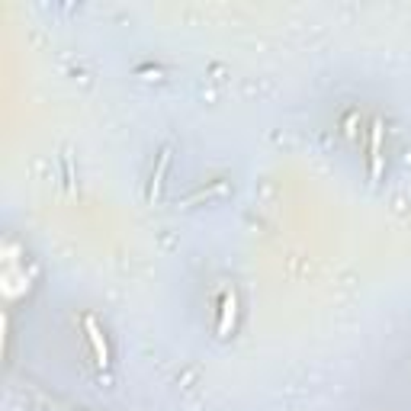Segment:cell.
<instances>
[{"label": "cell", "instance_id": "obj_4", "mask_svg": "<svg viewBox=\"0 0 411 411\" xmlns=\"http://www.w3.org/2000/svg\"><path fill=\"white\" fill-rule=\"evenodd\" d=\"M167 167H170V148H164V151H161L158 167H155V174H151V184H148V200H151V202L158 200L161 184H164V174H167Z\"/></svg>", "mask_w": 411, "mask_h": 411}, {"label": "cell", "instance_id": "obj_1", "mask_svg": "<svg viewBox=\"0 0 411 411\" xmlns=\"http://www.w3.org/2000/svg\"><path fill=\"white\" fill-rule=\"evenodd\" d=\"M369 177L373 184L383 177V119H373L369 129Z\"/></svg>", "mask_w": 411, "mask_h": 411}, {"label": "cell", "instance_id": "obj_2", "mask_svg": "<svg viewBox=\"0 0 411 411\" xmlns=\"http://www.w3.org/2000/svg\"><path fill=\"white\" fill-rule=\"evenodd\" d=\"M84 331H87V341H90V347H94L96 367L106 369L110 367V347H106V338H103V331H100L96 318H84Z\"/></svg>", "mask_w": 411, "mask_h": 411}, {"label": "cell", "instance_id": "obj_3", "mask_svg": "<svg viewBox=\"0 0 411 411\" xmlns=\"http://www.w3.org/2000/svg\"><path fill=\"white\" fill-rule=\"evenodd\" d=\"M235 318H238V299H235V289H225V292H222L219 338H228V334H231V328H235Z\"/></svg>", "mask_w": 411, "mask_h": 411}]
</instances>
